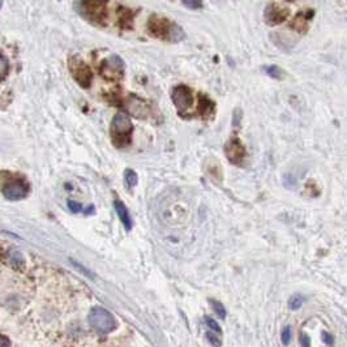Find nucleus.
Returning a JSON list of instances; mask_svg holds the SVG:
<instances>
[{
    "instance_id": "obj_1",
    "label": "nucleus",
    "mask_w": 347,
    "mask_h": 347,
    "mask_svg": "<svg viewBox=\"0 0 347 347\" xmlns=\"http://www.w3.org/2000/svg\"><path fill=\"white\" fill-rule=\"evenodd\" d=\"M133 125L127 114H116L113 117L110 125V136L113 144L119 149L127 148L131 144Z\"/></svg>"
},
{
    "instance_id": "obj_2",
    "label": "nucleus",
    "mask_w": 347,
    "mask_h": 347,
    "mask_svg": "<svg viewBox=\"0 0 347 347\" xmlns=\"http://www.w3.org/2000/svg\"><path fill=\"white\" fill-rule=\"evenodd\" d=\"M89 324L96 332L107 334L116 328L115 317L102 307H94L89 313Z\"/></svg>"
},
{
    "instance_id": "obj_3",
    "label": "nucleus",
    "mask_w": 347,
    "mask_h": 347,
    "mask_svg": "<svg viewBox=\"0 0 347 347\" xmlns=\"http://www.w3.org/2000/svg\"><path fill=\"white\" fill-rule=\"evenodd\" d=\"M124 69H125V64H124L123 59L117 55H111L110 58H107L106 60L102 62L100 72L102 77L107 81L117 83L123 79Z\"/></svg>"
},
{
    "instance_id": "obj_4",
    "label": "nucleus",
    "mask_w": 347,
    "mask_h": 347,
    "mask_svg": "<svg viewBox=\"0 0 347 347\" xmlns=\"http://www.w3.org/2000/svg\"><path fill=\"white\" fill-rule=\"evenodd\" d=\"M1 193L5 199L12 201L21 200L28 196L29 184L22 178H10L3 183Z\"/></svg>"
},
{
    "instance_id": "obj_5",
    "label": "nucleus",
    "mask_w": 347,
    "mask_h": 347,
    "mask_svg": "<svg viewBox=\"0 0 347 347\" xmlns=\"http://www.w3.org/2000/svg\"><path fill=\"white\" fill-rule=\"evenodd\" d=\"M290 16V8L286 3L282 1H272L266 5L264 10L265 22L270 26H275L285 22Z\"/></svg>"
},
{
    "instance_id": "obj_6",
    "label": "nucleus",
    "mask_w": 347,
    "mask_h": 347,
    "mask_svg": "<svg viewBox=\"0 0 347 347\" xmlns=\"http://www.w3.org/2000/svg\"><path fill=\"white\" fill-rule=\"evenodd\" d=\"M171 101L179 113H186L193 104L192 89L184 84L174 86L171 90Z\"/></svg>"
},
{
    "instance_id": "obj_7",
    "label": "nucleus",
    "mask_w": 347,
    "mask_h": 347,
    "mask_svg": "<svg viewBox=\"0 0 347 347\" xmlns=\"http://www.w3.org/2000/svg\"><path fill=\"white\" fill-rule=\"evenodd\" d=\"M81 12L88 20L96 24H104L107 18V3L106 1H83L80 3Z\"/></svg>"
},
{
    "instance_id": "obj_8",
    "label": "nucleus",
    "mask_w": 347,
    "mask_h": 347,
    "mask_svg": "<svg viewBox=\"0 0 347 347\" xmlns=\"http://www.w3.org/2000/svg\"><path fill=\"white\" fill-rule=\"evenodd\" d=\"M69 69L72 73L73 79L76 80V83L81 85L83 88H89L93 81V73L92 69L88 67V64L79 58H72L69 60Z\"/></svg>"
},
{
    "instance_id": "obj_9",
    "label": "nucleus",
    "mask_w": 347,
    "mask_h": 347,
    "mask_svg": "<svg viewBox=\"0 0 347 347\" xmlns=\"http://www.w3.org/2000/svg\"><path fill=\"white\" fill-rule=\"evenodd\" d=\"M225 154L230 163L235 166H241L247 157V150L241 140L237 136L231 137L225 145Z\"/></svg>"
},
{
    "instance_id": "obj_10",
    "label": "nucleus",
    "mask_w": 347,
    "mask_h": 347,
    "mask_svg": "<svg viewBox=\"0 0 347 347\" xmlns=\"http://www.w3.org/2000/svg\"><path fill=\"white\" fill-rule=\"evenodd\" d=\"M171 25L172 22H170L169 18L153 14L146 22V29L151 37L158 38V39H169Z\"/></svg>"
},
{
    "instance_id": "obj_11",
    "label": "nucleus",
    "mask_w": 347,
    "mask_h": 347,
    "mask_svg": "<svg viewBox=\"0 0 347 347\" xmlns=\"http://www.w3.org/2000/svg\"><path fill=\"white\" fill-rule=\"evenodd\" d=\"M128 111L138 119H145L149 115V105L140 97L131 94L127 100Z\"/></svg>"
},
{
    "instance_id": "obj_12",
    "label": "nucleus",
    "mask_w": 347,
    "mask_h": 347,
    "mask_svg": "<svg viewBox=\"0 0 347 347\" xmlns=\"http://www.w3.org/2000/svg\"><path fill=\"white\" fill-rule=\"evenodd\" d=\"M313 16H315V10L313 9H307V10H302L299 13L296 14L295 17L292 18L291 22H290V28L294 29L298 33H307L308 29H310V24L312 21Z\"/></svg>"
},
{
    "instance_id": "obj_13",
    "label": "nucleus",
    "mask_w": 347,
    "mask_h": 347,
    "mask_svg": "<svg viewBox=\"0 0 347 347\" xmlns=\"http://www.w3.org/2000/svg\"><path fill=\"white\" fill-rule=\"evenodd\" d=\"M214 110H216V105L209 97L205 94H200L199 101V113L203 119H209L210 116L214 115Z\"/></svg>"
},
{
    "instance_id": "obj_14",
    "label": "nucleus",
    "mask_w": 347,
    "mask_h": 347,
    "mask_svg": "<svg viewBox=\"0 0 347 347\" xmlns=\"http://www.w3.org/2000/svg\"><path fill=\"white\" fill-rule=\"evenodd\" d=\"M114 207H115V212H116L119 220L121 221L123 226L125 227V230L129 231L132 229V220L131 216H129V212H128L127 207L124 205L123 201L120 200H115L114 201Z\"/></svg>"
},
{
    "instance_id": "obj_15",
    "label": "nucleus",
    "mask_w": 347,
    "mask_h": 347,
    "mask_svg": "<svg viewBox=\"0 0 347 347\" xmlns=\"http://www.w3.org/2000/svg\"><path fill=\"white\" fill-rule=\"evenodd\" d=\"M133 24V13L128 8H117V25L121 29H131Z\"/></svg>"
},
{
    "instance_id": "obj_16",
    "label": "nucleus",
    "mask_w": 347,
    "mask_h": 347,
    "mask_svg": "<svg viewBox=\"0 0 347 347\" xmlns=\"http://www.w3.org/2000/svg\"><path fill=\"white\" fill-rule=\"evenodd\" d=\"M5 258H7L8 262H9L12 266H14V268H18V266H21V265L24 264L22 254L18 251H14V249H9V251L5 253Z\"/></svg>"
},
{
    "instance_id": "obj_17",
    "label": "nucleus",
    "mask_w": 347,
    "mask_h": 347,
    "mask_svg": "<svg viewBox=\"0 0 347 347\" xmlns=\"http://www.w3.org/2000/svg\"><path fill=\"white\" fill-rule=\"evenodd\" d=\"M214 163H210L207 166V171L210 175V178L217 180V182H221L222 180V169H221V165L218 163V161L213 159Z\"/></svg>"
},
{
    "instance_id": "obj_18",
    "label": "nucleus",
    "mask_w": 347,
    "mask_h": 347,
    "mask_svg": "<svg viewBox=\"0 0 347 347\" xmlns=\"http://www.w3.org/2000/svg\"><path fill=\"white\" fill-rule=\"evenodd\" d=\"M124 183L128 188H133V187L137 186L138 183V176L136 174V171H133L132 169H127L124 171Z\"/></svg>"
},
{
    "instance_id": "obj_19",
    "label": "nucleus",
    "mask_w": 347,
    "mask_h": 347,
    "mask_svg": "<svg viewBox=\"0 0 347 347\" xmlns=\"http://www.w3.org/2000/svg\"><path fill=\"white\" fill-rule=\"evenodd\" d=\"M264 71L266 75L270 76L274 80H282L285 77V72L278 66H266L264 67Z\"/></svg>"
},
{
    "instance_id": "obj_20",
    "label": "nucleus",
    "mask_w": 347,
    "mask_h": 347,
    "mask_svg": "<svg viewBox=\"0 0 347 347\" xmlns=\"http://www.w3.org/2000/svg\"><path fill=\"white\" fill-rule=\"evenodd\" d=\"M183 38H184V31H183V29L180 28L179 25L172 24L171 25V30H170L169 39H171V41L179 42V41H182Z\"/></svg>"
},
{
    "instance_id": "obj_21",
    "label": "nucleus",
    "mask_w": 347,
    "mask_h": 347,
    "mask_svg": "<svg viewBox=\"0 0 347 347\" xmlns=\"http://www.w3.org/2000/svg\"><path fill=\"white\" fill-rule=\"evenodd\" d=\"M9 71V63H8L7 58L0 54V80L5 79V76L8 75Z\"/></svg>"
},
{
    "instance_id": "obj_22",
    "label": "nucleus",
    "mask_w": 347,
    "mask_h": 347,
    "mask_svg": "<svg viewBox=\"0 0 347 347\" xmlns=\"http://www.w3.org/2000/svg\"><path fill=\"white\" fill-rule=\"evenodd\" d=\"M303 302H304V298L298 294V295H294L290 298L289 307L291 308V310H298V308H300V306L303 304Z\"/></svg>"
},
{
    "instance_id": "obj_23",
    "label": "nucleus",
    "mask_w": 347,
    "mask_h": 347,
    "mask_svg": "<svg viewBox=\"0 0 347 347\" xmlns=\"http://www.w3.org/2000/svg\"><path fill=\"white\" fill-rule=\"evenodd\" d=\"M212 306H213L214 311H216V313L218 315V317L225 319V316H226V311H225L224 304H221V303L217 302V300H213V302H212Z\"/></svg>"
},
{
    "instance_id": "obj_24",
    "label": "nucleus",
    "mask_w": 347,
    "mask_h": 347,
    "mask_svg": "<svg viewBox=\"0 0 347 347\" xmlns=\"http://www.w3.org/2000/svg\"><path fill=\"white\" fill-rule=\"evenodd\" d=\"M183 5L187 8H189V9H201V8L204 7L203 1H199V0H192V1H183Z\"/></svg>"
},
{
    "instance_id": "obj_25",
    "label": "nucleus",
    "mask_w": 347,
    "mask_h": 347,
    "mask_svg": "<svg viewBox=\"0 0 347 347\" xmlns=\"http://www.w3.org/2000/svg\"><path fill=\"white\" fill-rule=\"evenodd\" d=\"M205 321H207L208 327L213 330V332H216V333H218V334L221 333V328L218 327V324H217L213 319H210V317H205Z\"/></svg>"
},
{
    "instance_id": "obj_26",
    "label": "nucleus",
    "mask_w": 347,
    "mask_h": 347,
    "mask_svg": "<svg viewBox=\"0 0 347 347\" xmlns=\"http://www.w3.org/2000/svg\"><path fill=\"white\" fill-rule=\"evenodd\" d=\"M290 340H291V328L287 327L282 333V342H283V345H289Z\"/></svg>"
},
{
    "instance_id": "obj_27",
    "label": "nucleus",
    "mask_w": 347,
    "mask_h": 347,
    "mask_svg": "<svg viewBox=\"0 0 347 347\" xmlns=\"http://www.w3.org/2000/svg\"><path fill=\"white\" fill-rule=\"evenodd\" d=\"M69 209L72 210L73 213H79V212H83V205L76 201H68Z\"/></svg>"
},
{
    "instance_id": "obj_28",
    "label": "nucleus",
    "mask_w": 347,
    "mask_h": 347,
    "mask_svg": "<svg viewBox=\"0 0 347 347\" xmlns=\"http://www.w3.org/2000/svg\"><path fill=\"white\" fill-rule=\"evenodd\" d=\"M207 336H208V340H209V342L212 345H213V346H216V347H220L221 346V340H220V338L216 337V334H214V333L213 334L208 333Z\"/></svg>"
},
{
    "instance_id": "obj_29",
    "label": "nucleus",
    "mask_w": 347,
    "mask_h": 347,
    "mask_svg": "<svg viewBox=\"0 0 347 347\" xmlns=\"http://www.w3.org/2000/svg\"><path fill=\"white\" fill-rule=\"evenodd\" d=\"M241 111L239 110V109H236V110L234 111V115H232V124H235V125H239L240 124L241 120Z\"/></svg>"
},
{
    "instance_id": "obj_30",
    "label": "nucleus",
    "mask_w": 347,
    "mask_h": 347,
    "mask_svg": "<svg viewBox=\"0 0 347 347\" xmlns=\"http://www.w3.org/2000/svg\"><path fill=\"white\" fill-rule=\"evenodd\" d=\"M0 347H10V340L5 336H0Z\"/></svg>"
},
{
    "instance_id": "obj_31",
    "label": "nucleus",
    "mask_w": 347,
    "mask_h": 347,
    "mask_svg": "<svg viewBox=\"0 0 347 347\" xmlns=\"http://www.w3.org/2000/svg\"><path fill=\"white\" fill-rule=\"evenodd\" d=\"M302 342H303V347L310 346V340H308V337H306V336H303L302 337Z\"/></svg>"
}]
</instances>
